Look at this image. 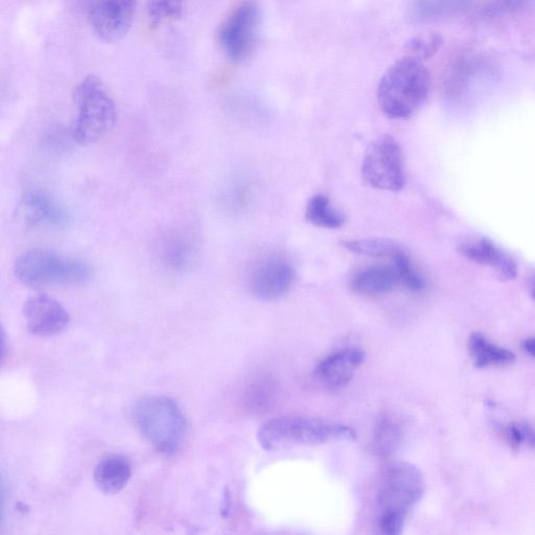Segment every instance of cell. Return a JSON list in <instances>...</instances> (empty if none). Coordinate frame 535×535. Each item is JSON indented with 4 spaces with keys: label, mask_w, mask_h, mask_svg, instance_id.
Here are the masks:
<instances>
[{
    "label": "cell",
    "mask_w": 535,
    "mask_h": 535,
    "mask_svg": "<svg viewBox=\"0 0 535 535\" xmlns=\"http://www.w3.org/2000/svg\"><path fill=\"white\" fill-rule=\"evenodd\" d=\"M440 44L441 39L438 36H430L412 40L409 42L408 48L418 57H430L439 49Z\"/></svg>",
    "instance_id": "28"
},
{
    "label": "cell",
    "mask_w": 535,
    "mask_h": 535,
    "mask_svg": "<svg viewBox=\"0 0 535 535\" xmlns=\"http://www.w3.org/2000/svg\"><path fill=\"white\" fill-rule=\"evenodd\" d=\"M198 250V239L192 229L174 228L159 239L156 257L166 270L183 273L192 268Z\"/></svg>",
    "instance_id": "11"
},
{
    "label": "cell",
    "mask_w": 535,
    "mask_h": 535,
    "mask_svg": "<svg viewBox=\"0 0 535 535\" xmlns=\"http://www.w3.org/2000/svg\"><path fill=\"white\" fill-rule=\"evenodd\" d=\"M403 429L392 418L385 417L378 423L372 438V450L381 458L390 457L402 444Z\"/></svg>",
    "instance_id": "21"
},
{
    "label": "cell",
    "mask_w": 535,
    "mask_h": 535,
    "mask_svg": "<svg viewBox=\"0 0 535 535\" xmlns=\"http://www.w3.org/2000/svg\"><path fill=\"white\" fill-rule=\"evenodd\" d=\"M132 414L138 431L159 453L174 455L182 448L188 424L174 400L144 398L136 402Z\"/></svg>",
    "instance_id": "5"
},
{
    "label": "cell",
    "mask_w": 535,
    "mask_h": 535,
    "mask_svg": "<svg viewBox=\"0 0 535 535\" xmlns=\"http://www.w3.org/2000/svg\"><path fill=\"white\" fill-rule=\"evenodd\" d=\"M76 120L71 130L81 146L96 144L116 123V108L105 84L95 76L83 79L75 90Z\"/></svg>",
    "instance_id": "6"
},
{
    "label": "cell",
    "mask_w": 535,
    "mask_h": 535,
    "mask_svg": "<svg viewBox=\"0 0 535 535\" xmlns=\"http://www.w3.org/2000/svg\"><path fill=\"white\" fill-rule=\"evenodd\" d=\"M392 264L398 269L402 286L411 292H422L426 288L425 278L418 271L406 250L401 252L397 258L392 260Z\"/></svg>",
    "instance_id": "24"
},
{
    "label": "cell",
    "mask_w": 535,
    "mask_h": 535,
    "mask_svg": "<svg viewBox=\"0 0 535 535\" xmlns=\"http://www.w3.org/2000/svg\"><path fill=\"white\" fill-rule=\"evenodd\" d=\"M296 282L293 265L282 257H270L255 266L249 279L252 294L264 301L286 296Z\"/></svg>",
    "instance_id": "10"
},
{
    "label": "cell",
    "mask_w": 535,
    "mask_h": 535,
    "mask_svg": "<svg viewBox=\"0 0 535 535\" xmlns=\"http://www.w3.org/2000/svg\"><path fill=\"white\" fill-rule=\"evenodd\" d=\"M365 357L361 348H345L324 358L315 369V377L325 388L331 390L344 388L352 382Z\"/></svg>",
    "instance_id": "13"
},
{
    "label": "cell",
    "mask_w": 535,
    "mask_h": 535,
    "mask_svg": "<svg viewBox=\"0 0 535 535\" xmlns=\"http://www.w3.org/2000/svg\"><path fill=\"white\" fill-rule=\"evenodd\" d=\"M13 272L19 283L31 288L82 286L93 276L88 264L39 248L20 254Z\"/></svg>",
    "instance_id": "4"
},
{
    "label": "cell",
    "mask_w": 535,
    "mask_h": 535,
    "mask_svg": "<svg viewBox=\"0 0 535 535\" xmlns=\"http://www.w3.org/2000/svg\"><path fill=\"white\" fill-rule=\"evenodd\" d=\"M23 314L30 333L41 337H50L63 332L71 316L55 298L39 294L26 301Z\"/></svg>",
    "instance_id": "12"
},
{
    "label": "cell",
    "mask_w": 535,
    "mask_h": 535,
    "mask_svg": "<svg viewBox=\"0 0 535 535\" xmlns=\"http://www.w3.org/2000/svg\"><path fill=\"white\" fill-rule=\"evenodd\" d=\"M425 479L415 465L393 463L385 471L378 492V528L385 535L403 533L410 511L425 494Z\"/></svg>",
    "instance_id": "3"
},
{
    "label": "cell",
    "mask_w": 535,
    "mask_h": 535,
    "mask_svg": "<svg viewBox=\"0 0 535 535\" xmlns=\"http://www.w3.org/2000/svg\"><path fill=\"white\" fill-rule=\"evenodd\" d=\"M503 434L511 448L535 450V428L532 425L525 422L510 423L503 426Z\"/></svg>",
    "instance_id": "26"
},
{
    "label": "cell",
    "mask_w": 535,
    "mask_h": 535,
    "mask_svg": "<svg viewBox=\"0 0 535 535\" xmlns=\"http://www.w3.org/2000/svg\"><path fill=\"white\" fill-rule=\"evenodd\" d=\"M343 247L355 254L374 259H390L391 261L405 249L398 243L389 239H360L344 241Z\"/></svg>",
    "instance_id": "22"
},
{
    "label": "cell",
    "mask_w": 535,
    "mask_h": 535,
    "mask_svg": "<svg viewBox=\"0 0 535 535\" xmlns=\"http://www.w3.org/2000/svg\"><path fill=\"white\" fill-rule=\"evenodd\" d=\"M258 441L268 452L352 441L357 432L346 425L307 416H282L264 423Z\"/></svg>",
    "instance_id": "2"
},
{
    "label": "cell",
    "mask_w": 535,
    "mask_h": 535,
    "mask_svg": "<svg viewBox=\"0 0 535 535\" xmlns=\"http://www.w3.org/2000/svg\"><path fill=\"white\" fill-rule=\"evenodd\" d=\"M138 0H95L90 10L93 31L105 42L122 40L130 31Z\"/></svg>",
    "instance_id": "9"
},
{
    "label": "cell",
    "mask_w": 535,
    "mask_h": 535,
    "mask_svg": "<svg viewBox=\"0 0 535 535\" xmlns=\"http://www.w3.org/2000/svg\"><path fill=\"white\" fill-rule=\"evenodd\" d=\"M130 462L123 456H109L97 465L95 475L99 490L107 495L120 493L131 478Z\"/></svg>",
    "instance_id": "17"
},
{
    "label": "cell",
    "mask_w": 535,
    "mask_h": 535,
    "mask_svg": "<svg viewBox=\"0 0 535 535\" xmlns=\"http://www.w3.org/2000/svg\"><path fill=\"white\" fill-rule=\"evenodd\" d=\"M18 213L30 226L64 228L71 220L65 207L43 191H30L22 197Z\"/></svg>",
    "instance_id": "14"
},
{
    "label": "cell",
    "mask_w": 535,
    "mask_h": 535,
    "mask_svg": "<svg viewBox=\"0 0 535 535\" xmlns=\"http://www.w3.org/2000/svg\"><path fill=\"white\" fill-rule=\"evenodd\" d=\"M431 75L416 57H406L388 68L378 87L380 108L391 120L411 118L427 102Z\"/></svg>",
    "instance_id": "1"
},
{
    "label": "cell",
    "mask_w": 535,
    "mask_h": 535,
    "mask_svg": "<svg viewBox=\"0 0 535 535\" xmlns=\"http://www.w3.org/2000/svg\"><path fill=\"white\" fill-rule=\"evenodd\" d=\"M535 3V0H487L481 8L485 18H496L518 12Z\"/></svg>",
    "instance_id": "27"
},
{
    "label": "cell",
    "mask_w": 535,
    "mask_h": 535,
    "mask_svg": "<svg viewBox=\"0 0 535 535\" xmlns=\"http://www.w3.org/2000/svg\"><path fill=\"white\" fill-rule=\"evenodd\" d=\"M472 361L477 368L507 366L516 361V355L508 348L495 344L480 332H474L469 339Z\"/></svg>",
    "instance_id": "18"
},
{
    "label": "cell",
    "mask_w": 535,
    "mask_h": 535,
    "mask_svg": "<svg viewBox=\"0 0 535 535\" xmlns=\"http://www.w3.org/2000/svg\"><path fill=\"white\" fill-rule=\"evenodd\" d=\"M64 139L65 136L63 133L55 131L46 137V143H48V145L52 148L58 150L59 148L64 147Z\"/></svg>",
    "instance_id": "29"
},
{
    "label": "cell",
    "mask_w": 535,
    "mask_h": 535,
    "mask_svg": "<svg viewBox=\"0 0 535 535\" xmlns=\"http://www.w3.org/2000/svg\"><path fill=\"white\" fill-rule=\"evenodd\" d=\"M523 351L532 358H535V337L528 338L522 343Z\"/></svg>",
    "instance_id": "30"
},
{
    "label": "cell",
    "mask_w": 535,
    "mask_h": 535,
    "mask_svg": "<svg viewBox=\"0 0 535 535\" xmlns=\"http://www.w3.org/2000/svg\"><path fill=\"white\" fill-rule=\"evenodd\" d=\"M183 8L184 0H149L148 18L153 26H158L162 21L180 18Z\"/></svg>",
    "instance_id": "25"
},
{
    "label": "cell",
    "mask_w": 535,
    "mask_h": 535,
    "mask_svg": "<svg viewBox=\"0 0 535 535\" xmlns=\"http://www.w3.org/2000/svg\"><path fill=\"white\" fill-rule=\"evenodd\" d=\"M306 219L312 225L324 229H339L345 224L344 215L324 195H314L307 204Z\"/></svg>",
    "instance_id": "20"
},
{
    "label": "cell",
    "mask_w": 535,
    "mask_h": 535,
    "mask_svg": "<svg viewBox=\"0 0 535 535\" xmlns=\"http://www.w3.org/2000/svg\"><path fill=\"white\" fill-rule=\"evenodd\" d=\"M261 26V13L251 3L241 5L224 22L219 42L225 55L235 62L246 60L257 45Z\"/></svg>",
    "instance_id": "8"
},
{
    "label": "cell",
    "mask_w": 535,
    "mask_h": 535,
    "mask_svg": "<svg viewBox=\"0 0 535 535\" xmlns=\"http://www.w3.org/2000/svg\"><path fill=\"white\" fill-rule=\"evenodd\" d=\"M361 172L371 188L386 192L403 190L406 178L400 144L388 135L377 138L365 153Z\"/></svg>",
    "instance_id": "7"
},
{
    "label": "cell",
    "mask_w": 535,
    "mask_h": 535,
    "mask_svg": "<svg viewBox=\"0 0 535 535\" xmlns=\"http://www.w3.org/2000/svg\"><path fill=\"white\" fill-rule=\"evenodd\" d=\"M276 395V384L269 377L255 381L247 392V404L253 411L264 412L273 403Z\"/></svg>",
    "instance_id": "23"
},
{
    "label": "cell",
    "mask_w": 535,
    "mask_h": 535,
    "mask_svg": "<svg viewBox=\"0 0 535 535\" xmlns=\"http://www.w3.org/2000/svg\"><path fill=\"white\" fill-rule=\"evenodd\" d=\"M399 286H402L401 277L393 264L364 268L355 273L351 279L352 290L364 296L384 295Z\"/></svg>",
    "instance_id": "16"
},
{
    "label": "cell",
    "mask_w": 535,
    "mask_h": 535,
    "mask_svg": "<svg viewBox=\"0 0 535 535\" xmlns=\"http://www.w3.org/2000/svg\"><path fill=\"white\" fill-rule=\"evenodd\" d=\"M532 297H533V299L535 300V286H534L533 289H532Z\"/></svg>",
    "instance_id": "31"
},
{
    "label": "cell",
    "mask_w": 535,
    "mask_h": 535,
    "mask_svg": "<svg viewBox=\"0 0 535 535\" xmlns=\"http://www.w3.org/2000/svg\"><path fill=\"white\" fill-rule=\"evenodd\" d=\"M471 0H412L408 16L414 23H426L445 20L467 6Z\"/></svg>",
    "instance_id": "19"
},
{
    "label": "cell",
    "mask_w": 535,
    "mask_h": 535,
    "mask_svg": "<svg viewBox=\"0 0 535 535\" xmlns=\"http://www.w3.org/2000/svg\"><path fill=\"white\" fill-rule=\"evenodd\" d=\"M458 248L464 258L491 268L504 281H513L517 277L516 262L491 241L485 239L467 241L461 243Z\"/></svg>",
    "instance_id": "15"
}]
</instances>
